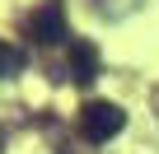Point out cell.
<instances>
[{"mask_svg": "<svg viewBox=\"0 0 159 154\" xmlns=\"http://www.w3.org/2000/svg\"><path fill=\"white\" fill-rule=\"evenodd\" d=\"M94 5H98L103 19H131V14L140 10V0H94Z\"/></svg>", "mask_w": 159, "mask_h": 154, "instance_id": "5b68a950", "label": "cell"}, {"mask_svg": "<svg viewBox=\"0 0 159 154\" xmlns=\"http://www.w3.org/2000/svg\"><path fill=\"white\" fill-rule=\"evenodd\" d=\"M154 112H159V94H154Z\"/></svg>", "mask_w": 159, "mask_h": 154, "instance_id": "8992f818", "label": "cell"}, {"mask_svg": "<svg viewBox=\"0 0 159 154\" xmlns=\"http://www.w3.org/2000/svg\"><path fill=\"white\" fill-rule=\"evenodd\" d=\"M28 37L42 42V47H56V42L70 37V33H66V5H61V0H42V10H33Z\"/></svg>", "mask_w": 159, "mask_h": 154, "instance_id": "7a4b0ae2", "label": "cell"}, {"mask_svg": "<svg viewBox=\"0 0 159 154\" xmlns=\"http://www.w3.org/2000/svg\"><path fill=\"white\" fill-rule=\"evenodd\" d=\"M19 70H24V51H19L14 42L0 37V80H14Z\"/></svg>", "mask_w": 159, "mask_h": 154, "instance_id": "277c9868", "label": "cell"}, {"mask_svg": "<svg viewBox=\"0 0 159 154\" xmlns=\"http://www.w3.org/2000/svg\"><path fill=\"white\" fill-rule=\"evenodd\" d=\"M70 80L75 84H94L98 80V47L84 37H70Z\"/></svg>", "mask_w": 159, "mask_h": 154, "instance_id": "3957f363", "label": "cell"}, {"mask_svg": "<svg viewBox=\"0 0 159 154\" xmlns=\"http://www.w3.org/2000/svg\"><path fill=\"white\" fill-rule=\"evenodd\" d=\"M122 131H126V112H122L117 103L94 98V103L80 108V135H84L89 145H108V140H117Z\"/></svg>", "mask_w": 159, "mask_h": 154, "instance_id": "6da1fadb", "label": "cell"}]
</instances>
